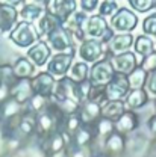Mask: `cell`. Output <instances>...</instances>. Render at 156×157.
I'll list each match as a JSON object with an SVG mask.
<instances>
[{"instance_id":"cell-1","label":"cell","mask_w":156,"mask_h":157,"mask_svg":"<svg viewBox=\"0 0 156 157\" xmlns=\"http://www.w3.org/2000/svg\"><path fill=\"white\" fill-rule=\"evenodd\" d=\"M64 117L65 115L58 109L56 103L50 100L49 106L37 113V137L42 139L49 136L50 133L59 130V124Z\"/></svg>"},{"instance_id":"cell-2","label":"cell","mask_w":156,"mask_h":157,"mask_svg":"<svg viewBox=\"0 0 156 157\" xmlns=\"http://www.w3.org/2000/svg\"><path fill=\"white\" fill-rule=\"evenodd\" d=\"M38 38L39 32L30 21H26V20L17 23L15 27L9 33V39L18 47H30L38 41Z\"/></svg>"},{"instance_id":"cell-3","label":"cell","mask_w":156,"mask_h":157,"mask_svg":"<svg viewBox=\"0 0 156 157\" xmlns=\"http://www.w3.org/2000/svg\"><path fill=\"white\" fill-rule=\"evenodd\" d=\"M68 98L70 100H76L78 103L82 104L80 97H79V83L76 80H73L71 77L62 76L61 80L56 82L52 100L53 101H62V100H68Z\"/></svg>"},{"instance_id":"cell-4","label":"cell","mask_w":156,"mask_h":157,"mask_svg":"<svg viewBox=\"0 0 156 157\" xmlns=\"http://www.w3.org/2000/svg\"><path fill=\"white\" fill-rule=\"evenodd\" d=\"M47 41H49L50 47L58 50V52H68L71 55H76L74 39H73V36L70 35V32L64 26H59L58 29L50 32L47 35Z\"/></svg>"},{"instance_id":"cell-5","label":"cell","mask_w":156,"mask_h":157,"mask_svg":"<svg viewBox=\"0 0 156 157\" xmlns=\"http://www.w3.org/2000/svg\"><path fill=\"white\" fill-rule=\"evenodd\" d=\"M114 74H115V70L111 59H100L90 70V80L93 85L106 86L111 82V78L114 77Z\"/></svg>"},{"instance_id":"cell-6","label":"cell","mask_w":156,"mask_h":157,"mask_svg":"<svg viewBox=\"0 0 156 157\" xmlns=\"http://www.w3.org/2000/svg\"><path fill=\"white\" fill-rule=\"evenodd\" d=\"M105 89H106L108 100H123V98H126V95L130 91V83H129L127 74L115 71L114 77L105 86Z\"/></svg>"},{"instance_id":"cell-7","label":"cell","mask_w":156,"mask_h":157,"mask_svg":"<svg viewBox=\"0 0 156 157\" xmlns=\"http://www.w3.org/2000/svg\"><path fill=\"white\" fill-rule=\"evenodd\" d=\"M138 26V17L127 8H118L111 18V27L120 32H132Z\"/></svg>"},{"instance_id":"cell-8","label":"cell","mask_w":156,"mask_h":157,"mask_svg":"<svg viewBox=\"0 0 156 157\" xmlns=\"http://www.w3.org/2000/svg\"><path fill=\"white\" fill-rule=\"evenodd\" d=\"M86 23H88L86 12L79 11V12H74L65 21L64 27L70 32V35L73 36L74 42H82V41H85V35H86Z\"/></svg>"},{"instance_id":"cell-9","label":"cell","mask_w":156,"mask_h":157,"mask_svg":"<svg viewBox=\"0 0 156 157\" xmlns=\"http://www.w3.org/2000/svg\"><path fill=\"white\" fill-rule=\"evenodd\" d=\"M103 55H105V47H103V42L100 39L91 38L80 42L79 56H80V59H83L86 63L88 62H97V60L103 58Z\"/></svg>"},{"instance_id":"cell-10","label":"cell","mask_w":156,"mask_h":157,"mask_svg":"<svg viewBox=\"0 0 156 157\" xmlns=\"http://www.w3.org/2000/svg\"><path fill=\"white\" fill-rule=\"evenodd\" d=\"M70 142H71V140L65 136L62 132H59V130L50 133L49 136L42 137V139H38L39 147H41L49 156H52V154H55V153H59V151H64Z\"/></svg>"},{"instance_id":"cell-11","label":"cell","mask_w":156,"mask_h":157,"mask_svg":"<svg viewBox=\"0 0 156 157\" xmlns=\"http://www.w3.org/2000/svg\"><path fill=\"white\" fill-rule=\"evenodd\" d=\"M47 11L55 14L62 23H65L76 12V0H50L47 5Z\"/></svg>"},{"instance_id":"cell-12","label":"cell","mask_w":156,"mask_h":157,"mask_svg":"<svg viewBox=\"0 0 156 157\" xmlns=\"http://www.w3.org/2000/svg\"><path fill=\"white\" fill-rule=\"evenodd\" d=\"M35 91L32 86V80L29 77L26 78H17L15 83L11 86V97L20 104H27L29 100L34 97Z\"/></svg>"},{"instance_id":"cell-13","label":"cell","mask_w":156,"mask_h":157,"mask_svg":"<svg viewBox=\"0 0 156 157\" xmlns=\"http://www.w3.org/2000/svg\"><path fill=\"white\" fill-rule=\"evenodd\" d=\"M73 58H74V55H71V53H64V52L58 53L47 63V71L53 76H61V77L65 76V73L73 65Z\"/></svg>"},{"instance_id":"cell-14","label":"cell","mask_w":156,"mask_h":157,"mask_svg":"<svg viewBox=\"0 0 156 157\" xmlns=\"http://www.w3.org/2000/svg\"><path fill=\"white\" fill-rule=\"evenodd\" d=\"M126 135L114 130L109 136L105 139V156L108 157H118L121 156L126 150Z\"/></svg>"},{"instance_id":"cell-15","label":"cell","mask_w":156,"mask_h":157,"mask_svg":"<svg viewBox=\"0 0 156 157\" xmlns=\"http://www.w3.org/2000/svg\"><path fill=\"white\" fill-rule=\"evenodd\" d=\"M32 86H34L35 94L44 95V97H52L56 82L53 78V74H50L49 71H44V73H38V76L32 78Z\"/></svg>"},{"instance_id":"cell-16","label":"cell","mask_w":156,"mask_h":157,"mask_svg":"<svg viewBox=\"0 0 156 157\" xmlns=\"http://www.w3.org/2000/svg\"><path fill=\"white\" fill-rule=\"evenodd\" d=\"M112 65H114V70L117 73H123V74H130L135 68L138 67V60L135 53L132 52H123V53H118L114 55V58L111 59Z\"/></svg>"},{"instance_id":"cell-17","label":"cell","mask_w":156,"mask_h":157,"mask_svg":"<svg viewBox=\"0 0 156 157\" xmlns=\"http://www.w3.org/2000/svg\"><path fill=\"white\" fill-rule=\"evenodd\" d=\"M35 133H37V113L24 109V112L21 113V118H20V124L15 135L20 136L23 140H27Z\"/></svg>"},{"instance_id":"cell-18","label":"cell","mask_w":156,"mask_h":157,"mask_svg":"<svg viewBox=\"0 0 156 157\" xmlns=\"http://www.w3.org/2000/svg\"><path fill=\"white\" fill-rule=\"evenodd\" d=\"M139 124H141V121H139L137 110L129 109V110H124L115 121V130L123 135H129V133H134L137 130Z\"/></svg>"},{"instance_id":"cell-19","label":"cell","mask_w":156,"mask_h":157,"mask_svg":"<svg viewBox=\"0 0 156 157\" xmlns=\"http://www.w3.org/2000/svg\"><path fill=\"white\" fill-rule=\"evenodd\" d=\"M50 55H52V47H49V44L44 41H37L27 50V58L37 67H44L50 58Z\"/></svg>"},{"instance_id":"cell-20","label":"cell","mask_w":156,"mask_h":157,"mask_svg":"<svg viewBox=\"0 0 156 157\" xmlns=\"http://www.w3.org/2000/svg\"><path fill=\"white\" fill-rule=\"evenodd\" d=\"M79 115L83 124H91L96 125L97 121L102 118V104L94 103V101H83L79 107Z\"/></svg>"},{"instance_id":"cell-21","label":"cell","mask_w":156,"mask_h":157,"mask_svg":"<svg viewBox=\"0 0 156 157\" xmlns=\"http://www.w3.org/2000/svg\"><path fill=\"white\" fill-rule=\"evenodd\" d=\"M17 17L18 14L15 11V6L9 3H0V32H11L17 24Z\"/></svg>"},{"instance_id":"cell-22","label":"cell","mask_w":156,"mask_h":157,"mask_svg":"<svg viewBox=\"0 0 156 157\" xmlns=\"http://www.w3.org/2000/svg\"><path fill=\"white\" fill-rule=\"evenodd\" d=\"M149 103V92L144 88H130L129 94L124 98V104L130 110H139Z\"/></svg>"},{"instance_id":"cell-23","label":"cell","mask_w":156,"mask_h":157,"mask_svg":"<svg viewBox=\"0 0 156 157\" xmlns=\"http://www.w3.org/2000/svg\"><path fill=\"white\" fill-rule=\"evenodd\" d=\"M109 24L108 21L105 20L103 15H93L88 18V23H86V33L93 38H97V39H102L105 36V33L109 30Z\"/></svg>"},{"instance_id":"cell-24","label":"cell","mask_w":156,"mask_h":157,"mask_svg":"<svg viewBox=\"0 0 156 157\" xmlns=\"http://www.w3.org/2000/svg\"><path fill=\"white\" fill-rule=\"evenodd\" d=\"M134 35L130 33V32H121L120 35H114L111 41L106 44V47L114 53V55H118V53H123V52H126L129 47H132V44H134Z\"/></svg>"},{"instance_id":"cell-25","label":"cell","mask_w":156,"mask_h":157,"mask_svg":"<svg viewBox=\"0 0 156 157\" xmlns=\"http://www.w3.org/2000/svg\"><path fill=\"white\" fill-rule=\"evenodd\" d=\"M82 125V119H80V115L79 112H74V113H70V115H65L62 118L61 124H59V132H62L65 136L68 137L70 140L73 139L76 130Z\"/></svg>"},{"instance_id":"cell-26","label":"cell","mask_w":156,"mask_h":157,"mask_svg":"<svg viewBox=\"0 0 156 157\" xmlns=\"http://www.w3.org/2000/svg\"><path fill=\"white\" fill-rule=\"evenodd\" d=\"M94 139H96V125L82 122V125L76 130L71 142L76 145H91L94 142Z\"/></svg>"},{"instance_id":"cell-27","label":"cell","mask_w":156,"mask_h":157,"mask_svg":"<svg viewBox=\"0 0 156 157\" xmlns=\"http://www.w3.org/2000/svg\"><path fill=\"white\" fill-rule=\"evenodd\" d=\"M124 110H126V104L123 103V100H108L102 106V117L117 121Z\"/></svg>"},{"instance_id":"cell-28","label":"cell","mask_w":156,"mask_h":157,"mask_svg":"<svg viewBox=\"0 0 156 157\" xmlns=\"http://www.w3.org/2000/svg\"><path fill=\"white\" fill-rule=\"evenodd\" d=\"M59 26H62V21L52 12L46 11L44 15L38 20V32L41 35H49L50 32H53L55 29H58Z\"/></svg>"},{"instance_id":"cell-29","label":"cell","mask_w":156,"mask_h":157,"mask_svg":"<svg viewBox=\"0 0 156 157\" xmlns=\"http://www.w3.org/2000/svg\"><path fill=\"white\" fill-rule=\"evenodd\" d=\"M24 104H20L18 101H15L14 98L11 97L9 100H6L5 103L0 104V121H6L12 117L21 115L24 112Z\"/></svg>"},{"instance_id":"cell-30","label":"cell","mask_w":156,"mask_h":157,"mask_svg":"<svg viewBox=\"0 0 156 157\" xmlns=\"http://www.w3.org/2000/svg\"><path fill=\"white\" fill-rule=\"evenodd\" d=\"M44 8L39 5V3H27V5H24L23 8H21V11H20V17L23 20H26V21H37L39 20L42 15H44Z\"/></svg>"},{"instance_id":"cell-31","label":"cell","mask_w":156,"mask_h":157,"mask_svg":"<svg viewBox=\"0 0 156 157\" xmlns=\"http://www.w3.org/2000/svg\"><path fill=\"white\" fill-rule=\"evenodd\" d=\"M34 71H35L34 63H32L29 59L23 58V56L20 59H17V62L14 63V73H15L17 78L30 77V76L34 74Z\"/></svg>"},{"instance_id":"cell-32","label":"cell","mask_w":156,"mask_h":157,"mask_svg":"<svg viewBox=\"0 0 156 157\" xmlns=\"http://www.w3.org/2000/svg\"><path fill=\"white\" fill-rule=\"evenodd\" d=\"M152 52H155V44L152 38L147 35H138L135 38V53L141 56H147Z\"/></svg>"},{"instance_id":"cell-33","label":"cell","mask_w":156,"mask_h":157,"mask_svg":"<svg viewBox=\"0 0 156 157\" xmlns=\"http://www.w3.org/2000/svg\"><path fill=\"white\" fill-rule=\"evenodd\" d=\"M114 130H115V121L102 117L96 124V137L106 139Z\"/></svg>"},{"instance_id":"cell-34","label":"cell","mask_w":156,"mask_h":157,"mask_svg":"<svg viewBox=\"0 0 156 157\" xmlns=\"http://www.w3.org/2000/svg\"><path fill=\"white\" fill-rule=\"evenodd\" d=\"M127 77H129L130 88H144L146 86V82H147V77H149V73L138 65Z\"/></svg>"},{"instance_id":"cell-35","label":"cell","mask_w":156,"mask_h":157,"mask_svg":"<svg viewBox=\"0 0 156 157\" xmlns=\"http://www.w3.org/2000/svg\"><path fill=\"white\" fill-rule=\"evenodd\" d=\"M50 100H52V97H44V95H39V94H34V97L29 100L26 109L34 112V113H38V112H41L42 109H46L49 106Z\"/></svg>"},{"instance_id":"cell-36","label":"cell","mask_w":156,"mask_h":157,"mask_svg":"<svg viewBox=\"0 0 156 157\" xmlns=\"http://www.w3.org/2000/svg\"><path fill=\"white\" fill-rule=\"evenodd\" d=\"M65 151L70 154V157H93V148L91 145H76L70 142L65 148Z\"/></svg>"},{"instance_id":"cell-37","label":"cell","mask_w":156,"mask_h":157,"mask_svg":"<svg viewBox=\"0 0 156 157\" xmlns=\"http://www.w3.org/2000/svg\"><path fill=\"white\" fill-rule=\"evenodd\" d=\"M71 78L76 80V82H83L90 77V68L86 65V62H76L73 67H71Z\"/></svg>"},{"instance_id":"cell-38","label":"cell","mask_w":156,"mask_h":157,"mask_svg":"<svg viewBox=\"0 0 156 157\" xmlns=\"http://www.w3.org/2000/svg\"><path fill=\"white\" fill-rule=\"evenodd\" d=\"M90 101H94L98 104H105L108 101V95H106V89L105 86H100V85H93L91 91H90V95H88Z\"/></svg>"},{"instance_id":"cell-39","label":"cell","mask_w":156,"mask_h":157,"mask_svg":"<svg viewBox=\"0 0 156 157\" xmlns=\"http://www.w3.org/2000/svg\"><path fill=\"white\" fill-rule=\"evenodd\" d=\"M58 109L64 113V115H70V113H74L79 112V107H80V103H78L76 100H62V101H55Z\"/></svg>"},{"instance_id":"cell-40","label":"cell","mask_w":156,"mask_h":157,"mask_svg":"<svg viewBox=\"0 0 156 157\" xmlns=\"http://www.w3.org/2000/svg\"><path fill=\"white\" fill-rule=\"evenodd\" d=\"M118 11V5L115 0H103L98 5V14L103 17H112Z\"/></svg>"},{"instance_id":"cell-41","label":"cell","mask_w":156,"mask_h":157,"mask_svg":"<svg viewBox=\"0 0 156 157\" xmlns=\"http://www.w3.org/2000/svg\"><path fill=\"white\" fill-rule=\"evenodd\" d=\"M127 2L132 6V9H135L138 12H149L155 9L156 6V0H127Z\"/></svg>"},{"instance_id":"cell-42","label":"cell","mask_w":156,"mask_h":157,"mask_svg":"<svg viewBox=\"0 0 156 157\" xmlns=\"http://www.w3.org/2000/svg\"><path fill=\"white\" fill-rule=\"evenodd\" d=\"M139 67L142 70H146L147 73H152L156 70V52H152L147 56H142V60L139 63Z\"/></svg>"},{"instance_id":"cell-43","label":"cell","mask_w":156,"mask_h":157,"mask_svg":"<svg viewBox=\"0 0 156 157\" xmlns=\"http://www.w3.org/2000/svg\"><path fill=\"white\" fill-rule=\"evenodd\" d=\"M142 30H144V33H147V35L156 36V14L147 17V18L142 21Z\"/></svg>"},{"instance_id":"cell-44","label":"cell","mask_w":156,"mask_h":157,"mask_svg":"<svg viewBox=\"0 0 156 157\" xmlns=\"http://www.w3.org/2000/svg\"><path fill=\"white\" fill-rule=\"evenodd\" d=\"M146 88H147L149 94L156 95V70L149 73V77H147V82H146Z\"/></svg>"},{"instance_id":"cell-45","label":"cell","mask_w":156,"mask_h":157,"mask_svg":"<svg viewBox=\"0 0 156 157\" xmlns=\"http://www.w3.org/2000/svg\"><path fill=\"white\" fill-rule=\"evenodd\" d=\"M11 86L12 85H9V83L0 82V104L11 98Z\"/></svg>"},{"instance_id":"cell-46","label":"cell","mask_w":156,"mask_h":157,"mask_svg":"<svg viewBox=\"0 0 156 157\" xmlns=\"http://www.w3.org/2000/svg\"><path fill=\"white\" fill-rule=\"evenodd\" d=\"M98 6V0H80V8L85 12H93Z\"/></svg>"},{"instance_id":"cell-47","label":"cell","mask_w":156,"mask_h":157,"mask_svg":"<svg viewBox=\"0 0 156 157\" xmlns=\"http://www.w3.org/2000/svg\"><path fill=\"white\" fill-rule=\"evenodd\" d=\"M6 139H8V136H6L3 127L0 125V157L6 153Z\"/></svg>"},{"instance_id":"cell-48","label":"cell","mask_w":156,"mask_h":157,"mask_svg":"<svg viewBox=\"0 0 156 157\" xmlns=\"http://www.w3.org/2000/svg\"><path fill=\"white\" fill-rule=\"evenodd\" d=\"M147 127H149V130H150L153 135H156V113L155 115H152L150 119L147 121Z\"/></svg>"},{"instance_id":"cell-49","label":"cell","mask_w":156,"mask_h":157,"mask_svg":"<svg viewBox=\"0 0 156 157\" xmlns=\"http://www.w3.org/2000/svg\"><path fill=\"white\" fill-rule=\"evenodd\" d=\"M26 0H6V3L12 5V6H18V5H24Z\"/></svg>"},{"instance_id":"cell-50","label":"cell","mask_w":156,"mask_h":157,"mask_svg":"<svg viewBox=\"0 0 156 157\" xmlns=\"http://www.w3.org/2000/svg\"><path fill=\"white\" fill-rule=\"evenodd\" d=\"M49 157H70V154L64 150V151H59V153H55V154H52V156H49Z\"/></svg>"},{"instance_id":"cell-51","label":"cell","mask_w":156,"mask_h":157,"mask_svg":"<svg viewBox=\"0 0 156 157\" xmlns=\"http://www.w3.org/2000/svg\"><path fill=\"white\" fill-rule=\"evenodd\" d=\"M35 2H37V3H39V5H47L50 0H35Z\"/></svg>"},{"instance_id":"cell-52","label":"cell","mask_w":156,"mask_h":157,"mask_svg":"<svg viewBox=\"0 0 156 157\" xmlns=\"http://www.w3.org/2000/svg\"><path fill=\"white\" fill-rule=\"evenodd\" d=\"M93 157H102L100 154H93Z\"/></svg>"},{"instance_id":"cell-53","label":"cell","mask_w":156,"mask_h":157,"mask_svg":"<svg viewBox=\"0 0 156 157\" xmlns=\"http://www.w3.org/2000/svg\"><path fill=\"white\" fill-rule=\"evenodd\" d=\"M155 112H156V101H155Z\"/></svg>"},{"instance_id":"cell-54","label":"cell","mask_w":156,"mask_h":157,"mask_svg":"<svg viewBox=\"0 0 156 157\" xmlns=\"http://www.w3.org/2000/svg\"><path fill=\"white\" fill-rule=\"evenodd\" d=\"M0 68H2V65H0Z\"/></svg>"},{"instance_id":"cell-55","label":"cell","mask_w":156,"mask_h":157,"mask_svg":"<svg viewBox=\"0 0 156 157\" xmlns=\"http://www.w3.org/2000/svg\"><path fill=\"white\" fill-rule=\"evenodd\" d=\"M155 48H156V45H155Z\"/></svg>"}]
</instances>
